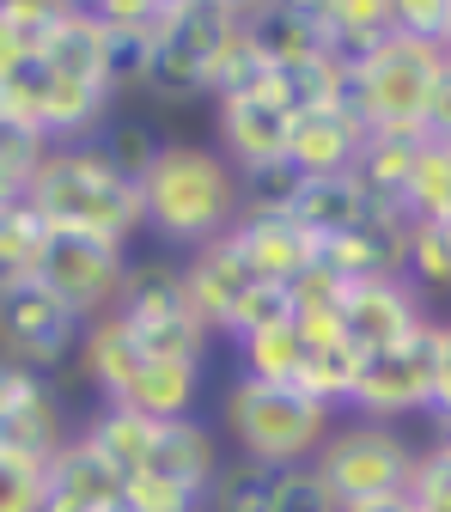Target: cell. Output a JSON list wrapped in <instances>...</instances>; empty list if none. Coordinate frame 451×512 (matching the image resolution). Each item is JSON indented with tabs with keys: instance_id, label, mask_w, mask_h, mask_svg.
<instances>
[{
	"instance_id": "cell-1",
	"label": "cell",
	"mask_w": 451,
	"mask_h": 512,
	"mask_svg": "<svg viewBox=\"0 0 451 512\" xmlns=\"http://www.w3.org/2000/svg\"><path fill=\"white\" fill-rule=\"evenodd\" d=\"M141 208H147V232L177 256L220 244L244 220L238 165L214 141H165L141 177Z\"/></svg>"
},
{
	"instance_id": "cell-2",
	"label": "cell",
	"mask_w": 451,
	"mask_h": 512,
	"mask_svg": "<svg viewBox=\"0 0 451 512\" xmlns=\"http://www.w3.org/2000/svg\"><path fill=\"white\" fill-rule=\"evenodd\" d=\"M25 202L49 232H86V238H110V244H128L135 232H147L141 183L122 177L92 141L49 147V159L25 183Z\"/></svg>"
},
{
	"instance_id": "cell-3",
	"label": "cell",
	"mask_w": 451,
	"mask_h": 512,
	"mask_svg": "<svg viewBox=\"0 0 451 512\" xmlns=\"http://www.w3.org/2000/svg\"><path fill=\"white\" fill-rule=\"evenodd\" d=\"M330 427H336V409L305 397L299 384L232 378L220 391V439L232 458H250V464H311Z\"/></svg>"
},
{
	"instance_id": "cell-4",
	"label": "cell",
	"mask_w": 451,
	"mask_h": 512,
	"mask_svg": "<svg viewBox=\"0 0 451 512\" xmlns=\"http://www.w3.org/2000/svg\"><path fill=\"white\" fill-rule=\"evenodd\" d=\"M445 49L421 43L409 31H391L360 68L342 74V110L366 128V135H415L421 141V110H427V86L439 74Z\"/></svg>"
},
{
	"instance_id": "cell-5",
	"label": "cell",
	"mask_w": 451,
	"mask_h": 512,
	"mask_svg": "<svg viewBox=\"0 0 451 512\" xmlns=\"http://www.w3.org/2000/svg\"><path fill=\"white\" fill-rule=\"evenodd\" d=\"M317 476L330 482L342 506H378V500H403L421 464V439H409L391 421H366V415H336L330 439L317 445Z\"/></svg>"
},
{
	"instance_id": "cell-6",
	"label": "cell",
	"mask_w": 451,
	"mask_h": 512,
	"mask_svg": "<svg viewBox=\"0 0 451 512\" xmlns=\"http://www.w3.org/2000/svg\"><path fill=\"white\" fill-rule=\"evenodd\" d=\"M116 317L128 324L135 348L147 360H208V324L189 311L183 293V263L177 256H147L128 269V287L116 299Z\"/></svg>"
},
{
	"instance_id": "cell-7",
	"label": "cell",
	"mask_w": 451,
	"mask_h": 512,
	"mask_svg": "<svg viewBox=\"0 0 451 512\" xmlns=\"http://www.w3.org/2000/svg\"><path fill=\"white\" fill-rule=\"evenodd\" d=\"M232 25V0H171L165 31L147 49V74L141 92L153 104H189V98H208V61L220 49Z\"/></svg>"
},
{
	"instance_id": "cell-8",
	"label": "cell",
	"mask_w": 451,
	"mask_h": 512,
	"mask_svg": "<svg viewBox=\"0 0 451 512\" xmlns=\"http://www.w3.org/2000/svg\"><path fill=\"white\" fill-rule=\"evenodd\" d=\"M128 269L135 256L128 244H110V238H86V232H49L43 238V256H37V281L68 305L80 324L116 311L122 287H128Z\"/></svg>"
},
{
	"instance_id": "cell-9",
	"label": "cell",
	"mask_w": 451,
	"mask_h": 512,
	"mask_svg": "<svg viewBox=\"0 0 451 512\" xmlns=\"http://www.w3.org/2000/svg\"><path fill=\"white\" fill-rule=\"evenodd\" d=\"M433 372H439V317H433L427 330L391 342V348L360 354V378H354L348 415L391 421V427H403V415H427Z\"/></svg>"
},
{
	"instance_id": "cell-10",
	"label": "cell",
	"mask_w": 451,
	"mask_h": 512,
	"mask_svg": "<svg viewBox=\"0 0 451 512\" xmlns=\"http://www.w3.org/2000/svg\"><path fill=\"white\" fill-rule=\"evenodd\" d=\"M80 336H86V324L37 275L0 287V354H7L13 366L55 378L61 366L80 354Z\"/></svg>"
},
{
	"instance_id": "cell-11",
	"label": "cell",
	"mask_w": 451,
	"mask_h": 512,
	"mask_svg": "<svg viewBox=\"0 0 451 512\" xmlns=\"http://www.w3.org/2000/svg\"><path fill=\"white\" fill-rule=\"evenodd\" d=\"M80 427H68V403L61 384L43 372H19L0 391V458H25V464H49L61 445Z\"/></svg>"
},
{
	"instance_id": "cell-12",
	"label": "cell",
	"mask_w": 451,
	"mask_h": 512,
	"mask_svg": "<svg viewBox=\"0 0 451 512\" xmlns=\"http://www.w3.org/2000/svg\"><path fill=\"white\" fill-rule=\"evenodd\" d=\"M433 305L409 287V275H372V281H348L342 293V336L360 348V354H378L415 330L433 324Z\"/></svg>"
},
{
	"instance_id": "cell-13",
	"label": "cell",
	"mask_w": 451,
	"mask_h": 512,
	"mask_svg": "<svg viewBox=\"0 0 451 512\" xmlns=\"http://www.w3.org/2000/svg\"><path fill=\"white\" fill-rule=\"evenodd\" d=\"M287 135H293V110H287L269 86L214 104V147H220L238 171L287 159Z\"/></svg>"
},
{
	"instance_id": "cell-14",
	"label": "cell",
	"mask_w": 451,
	"mask_h": 512,
	"mask_svg": "<svg viewBox=\"0 0 451 512\" xmlns=\"http://www.w3.org/2000/svg\"><path fill=\"white\" fill-rule=\"evenodd\" d=\"M244 31H250V43H256V55H263L269 74L305 68V61L330 55L317 0H256V7H244Z\"/></svg>"
},
{
	"instance_id": "cell-15",
	"label": "cell",
	"mask_w": 451,
	"mask_h": 512,
	"mask_svg": "<svg viewBox=\"0 0 451 512\" xmlns=\"http://www.w3.org/2000/svg\"><path fill=\"white\" fill-rule=\"evenodd\" d=\"M183 263V293H189V311L208 324V336H226L232 330V317L244 305V293L256 287V275L238 263V250L220 238V244H202V250H189L177 256Z\"/></svg>"
},
{
	"instance_id": "cell-16",
	"label": "cell",
	"mask_w": 451,
	"mask_h": 512,
	"mask_svg": "<svg viewBox=\"0 0 451 512\" xmlns=\"http://www.w3.org/2000/svg\"><path fill=\"white\" fill-rule=\"evenodd\" d=\"M43 512H122V476L80 433L43 464Z\"/></svg>"
},
{
	"instance_id": "cell-17",
	"label": "cell",
	"mask_w": 451,
	"mask_h": 512,
	"mask_svg": "<svg viewBox=\"0 0 451 512\" xmlns=\"http://www.w3.org/2000/svg\"><path fill=\"white\" fill-rule=\"evenodd\" d=\"M226 458H232V452H226L220 427H214V421H202V415H183V421H165V427H159L153 458H147V470H141V476L183 482L189 494H202V500H208V488H214V476H220V464H226Z\"/></svg>"
},
{
	"instance_id": "cell-18",
	"label": "cell",
	"mask_w": 451,
	"mask_h": 512,
	"mask_svg": "<svg viewBox=\"0 0 451 512\" xmlns=\"http://www.w3.org/2000/svg\"><path fill=\"white\" fill-rule=\"evenodd\" d=\"M409 220L391 214V208H372L348 238H330V244H317V256L342 275V281H372V275H403L409 263Z\"/></svg>"
},
{
	"instance_id": "cell-19",
	"label": "cell",
	"mask_w": 451,
	"mask_h": 512,
	"mask_svg": "<svg viewBox=\"0 0 451 512\" xmlns=\"http://www.w3.org/2000/svg\"><path fill=\"white\" fill-rule=\"evenodd\" d=\"M226 244L238 250V263H244L256 281H275V287H287L299 269L317 263V244H311L287 214H244V220L226 232Z\"/></svg>"
},
{
	"instance_id": "cell-20",
	"label": "cell",
	"mask_w": 451,
	"mask_h": 512,
	"mask_svg": "<svg viewBox=\"0 0 451 512\" xmlns=\"http://www.w3.org/2000/svg\"><path fill=\"white\" fill-rule=\"evenodd\" d=\"M360 147H366V128L342 104H324V110L293 116V135H287V159L305 177H342V171H354Z\"/></svg>"
},
{
	"instance_id": "cell-21",
	"label": "cell",
	"mask_w": 451,
	"mask_h": 512,
	"mask_svg": "<svg viewBox=\"0 0 451 512\" xmlns=\"http://www.w3.org/2000/svg\"><path fill=\"white\" fill-rule=\"evenodd\" d=\"M202 391H208V360H141V372L128 378L116 403L141 409L147 421H183L202 409Z\"/></svg>"
},
{
	"instance_id": "cell-22",
	"label": "cell",
	"mask_w": 451,
	"mask_h": 512,
	"mask_svg": "<svg viewBox=\"0 0 451 512\" xmlns=\"http://www.w3.org/2000/svg\"><path fill=\"white\" fill-rule=\"evenodd\" d=\"M104 49H110L104 19H98L92 7H74V0H68V13H61L55 31L37 43V61H43L49 74H61V80H86V86H104V92H110ZM110 98H116V92H110Z\"/></svg>"
},
{
	"instance_id": "cell-23",
	"label": "cell",
	"mask_w": 451,
	"mask_h": 512,
	"mask_svg": "<svg viewBox=\"0 0 451 512\" xmlns=\"http://www.w3.org/2000/svg\"><path fill=\"white\" fill-rule=\"evenodd\" d=\"M366 214H372V196L360 189L354 171H342V177H305V189H299V202H293L287 220L311 244H330V238H348Z\"/></svg>"
},
{
	"instance_id": "cell-24",
	"label": "cell",
	"mask_w": 451,
	"mask_h": 512,
	"mask_svg": "<svg viewBox=\"0 0 451 512\" xmlns=\"http://www.w3.org/2000/svg\"><path fill=\"white\" fill-rule=\"evenodd\" d=\"M80 372H86V384H92V397L98 403H116L122 391H128V378L141 372V348H135V336H128V324L116 311H104V317H92L86 324V336H80Z\"/></svg>"
},
{
	"instance_id": "cell-25",
	"label": "cell",
	"mask_w": 451,
	"mask_h": 512,
	"mask_svg": "<svg viewBox=\"0 0 451 512\" xmlns=\"http://www.w3.org/2000/svg\"><path fill=\"white\" fill-rule=\"evenodd\" d=\"M159 427L165 421H147L141 409H122V403H98L92 415H86V427H80V439L92 445V452L128 482V476H141L147 470V458H153V439H159Z\"/></svg>"
},
{
	"instance_id": "cell-26",
	"label": "cell",
	"mask_w": 451,
	"mask_h": 512,
	"mask_svg": "<svg viewBox=\"0 0 451 512\" xmlns=\"http://www.w3.org/2000/svg\"><path fill=\"white\" fill-rule=\"evenodd\" d=\"M317 19H324L330 55L342 68H360V61L397 31V0H317Z\"/></svg>"
},
{
	"instance_id": "cell-27",
	"label": "cell",
	"mask_w": 451,
	"mask_h": 512,
	"mask_svg": "<svg viewBox=\"0 0 451 512\" xmlns=\"http://www.w3.org/2000/svg\"><path fill=\"white\" fill-rule=\"evenodd\" d=\"M421 159V141L415 135H366L360 159H354V177L372 196V208H403V189H409V171Z\"/></svg>"
},
{
	"instance_id": "cell-28",
	"label": "cell",
	"mask_w": 451,
	"mask_h": 512,
	"mask_svg": "<svg viewBox=\"0 0 451 512\" xmlns=\"http://www.w3.org/2000/svg\"><path fill=\"white\" fill-rule=\"evenodd\" d=\"M238 354V378H256V384H299V366H305V336L299 324H269L256 336H238L232 342Z\"/></svg>"
},
{
	"instance_id": "cell-29",
	"label": "cell",
	"mask_w": 451,
	"mask_h": 512,
	"mask_svg": "<svg viewBox=\"0 0 451 512\" xmlns=\"http://www.w3.org/2000/svg\"><path fill=\"white\" fill-rule=\"evenodd\" d=\"M263 86H269V68H263V55H256L250 31H244V7L232 0V25H226L220 49L208 61V98L220 104V98H244V92H263Z\"/></svg>"
},
{
	"instance_id": "cell-30",
	"label": "cell",
	"mask_w": 451,
	"mask_h": 512,
	"mask_svg": "<svg viewBox=\"0 0 451 512\" xmlns=\"http://www.w3.org/2000/svg\"><path fill=\"white\" fill-rule=\"evenodd\" d=\"M397 214L409 226H445L451 220V147L421 141V159L409 171V189H403V208Z\"/></svg>"
},
{
	"instance_id": "cell-31",
	"label": "cell",
	"mask_w": 451,
	"mask_h": 512,
	"mask_svg": "<svg viewBox=\"0 0 451 512\" xmlns=\"http://www.w3.org/2000/svg\"><path fill=\"white\" fill-rule=\"evenodd\" d=\"M354 378H360V348L354 342H336V348H305V366H299V391L317 397L324 409H348L354 397Z\"/></svg>"
},
{
	"instance_id": "cell-32",
	"label": "cell",
	"mask_w": 451,
	"mask_h": 512,
	"mask_svg": "<svg viewBox=\"0 0 451 512\" xmlns=\"http://www.w3.org/2000/svg\"><path fill=\"white\" fill-rule=\"evenodd\" d=\"M92 147H98L122 177H135V183H141L165 141L153 135V122H147V116H116V110H110V116H104V128L92 135Z\"/></svg>"
},
{
	"instance_id": "cell-33",
	"label": "cell",
	"mask_w": 451,
	"mask_h": 512,
	"mask_svg": "<svg viewBox=\"0 0 451 512\" xmlns=\"http://www.w3.org/2000/svg\"><path fill=\"white\" fill-rule=\"evenodd\" d=\"M275 470H281V464L226 458V464H220V476H214V488H208V512H269Z\"/></svg>"
},
{
	"instance_id": "cell-34",
	"label": "cell",
	"mask_w": 451,
	"mask_h": 512,
	"mask_svg": "<svg viewBox=\"0 0 451 512\" xmlns=\"http://www.w3.org/2000/svg\"><path fill=\"white\" fill-rule=\"evenodd\" d=\"M43 238H49V226L31 214V202H19V208L0 214V287H13V281H31V275H37Z\"/></svg>"
},
{
	"instance_id": "cell-35",
	"label": "cell",
	"mask_w": 451,
	"mask_h": 512,
	"mask_svg": "<svg viewBox=\"0 0 451 512\" xmlns=\"http://www.w3.org/2000/svg\"><path fill=\"white\" fill-rule=\"evenodd\" d=\"M403 275H409V287L427 305L451 299V250H445V232L439 226H415L409 232V263H403Z\"/></svg>"
},
{
	"instance_id": "cell-36",
	"label": "cell",
	"mask_w": 451,
	"mask_h": 512,
	"mask_svg": "<svg viewBox=\"0 0 451 512\" xmlns=\"http://www.w3.org/2000/svg\"><path fill=\"white\" fill-rule=\"evenodd\" d=\"M238 183H244V214H293L299 189H305V171L293 159H275V165L238 171Z\"/></svg>"
},
{
	"instance_id": "cell-37",
	"label": "cell",
	"mask_w": 451,
	"mask_h": 512,
	"mask_svg": "<svg viewBox=\"0 0 451 512\" xmlns=\"http://www.w3.org/2000/svg\"><path fill=\"white\" fill-rule=\"evenodd\" d=\"M269 512H342V500L330 494L324 476H317V464H281L275 470Z\"/></svg>"
},
{
	"instance_id": "cell-38",
	"label": "cell",
	"mask_w": 451,
	"mask_h": 512,
	"mask_svg": "<svg viewBox=\"0 0 451 512\" xmlns=\"http://www.w3.org/2000/svg\"><path fill=\"white\" fill-rule=\"evenodd\" d=\"M122 512H208V500L189 494L183 482H165V476H128L122 482Z\"/></svg>"
},
{
	"instance_id": "cell-39",
	"label": "cell",
	"mask_w": 451,
	"mask_h": 512,
	"mask_svg": "<svg viewBox=\"0 0 451 512\" xmlns=\"http://www.w3.org/2000/svg\"><path fill=\"white\" fill-rule=\"evenodd\" d=\"M43 159H49V141L37 135L31 122H19V116H7V110H0V171H7V177H19V183H31Z\"/></svg>"
},
{
	"instance_id": "cell-40",
	"label": "cell",
	"mask_w": 451,
	"mask_h": 512,
	"mask_svg": "<svg viewBox=\"0 0 451 512\" xmlns=\"http://www.w3.org/2000/svg\"><path fill=\"white\" fill-rule=\"evenodd\" d=\"M287 317H293V299H287V287H275V281H256V287L244 293L238 317H232L226 342H238V336H256V330H269V324H287Z\"/></svg>"
},
{
	"instance_id": "cell-41",
	"label": "cell",
	"mask_w": 451,
	"mask_h": 512,
	"mask_svg": "<svg viewBox=\"0 0 451 512\" xmlns=\"http://www.w3.org/2000/svg\"><path fill=\"white\" fill-rule=\"evenodd\" d=\"M0 512H43V464L0 458Z\"/></svg>"
},
{
	"instance_id": "cell-42",
	"label": "cell",
	"mask_w": 451,
	"mask_h": 512,
	"mask_svg": "<svg viewBox=\"0 0 451 512\" xmlns=\"http://www.w3.org/2000/svg\"><path fill=\"white\" fill-rule=\"evenodd\" d=\"M61 13H68V0H0V19H7L31 49L55 31V19H61Z\"/></svg>"
},
{
	"instance_id": "cell-43",
	"label": "cell",
	"mask_w": 451,
	"mask_h": 512,
	"mask_svg": "<svg viewBox=\"0 0 451 512\" xmlns=\"http://www.w3.org/2000/svg\"><path fill=\"white\" fill-rule=\"evenodd\" d=\"M445 25H451V0H397V31L421 43H445Z\"/></svg>"
},
{
	"instance_id": "cell-44",
	"label": "cell",
	"mask_w": 451,
	"mask_h": 512,
	"mask_svg": "<svg viewBox=\"0 0 451 512\" xmlns=\"http://www.w3.org/2000/svg\"><path fill=\"white\" fill-rule=\"evenodd\" d=\"M421 141H439V147H451V55L439 61V74H433V86H427Z\"/></svg>"
},
{
	"instance_id": "cell-45",
	"label": "cell",
	"mask_w": 451,
	"mask_h": 512,
	"mask_svg": "<svg viewBox=\"0 0 451 512\" xmlns=\"http://www.w3.org/2000/svg\"><path fill=\"white\" fill-rule=\"evenodd\" d=\"M409 512H451V476L421 452L415 482H409Z\"/></svg>"
},
{
	"instance_id": "cell-46",
	"label": "cell",
	"mask_w": 451,
	"mask_h": 512,
	"mask_svg": "<svg viewBox=\"0 0 451 512\" xmlns=\"http://www.w3.org/2000/svg\"><path fill=\"white\" fill-rule=\"evenodd\" d=\"M427 427H451V317H439V372L427 397Z\"/></svg>"
},
{
	"instance_id": "cell-47",
	"label": "cell",
	"mask_w": 451,
	"mask_h": 512,
	"mask_svg": "<svg viewBox=\"0 0 451 512\" xmlns=\"http://www.w3.org/2000/svg\"><path fill=\"white\" fill-rule=\"evenodd\" d=\"M31 55H37V49H31V43H25V37H19V31L7 25V19H0V80H7L13 68H25Z\"/></svg>"
},
{
	"instance_id": "cell-48",
	"label": "cell",
	"mask_w": 451,
	"mask_h": 512,
	"mask_svg": "<svg viewBox=\"0 0 451 512\" xmlns=\"http://www.w3.org/2000/svg\"><path fill=\"white\" fill-rule=\"evenodd\" d=\"M421 452H427V458H433V464H439V470L451 476V427H433V439L421 445Z\"/></svg>"
},
{
	"instance_id": "cell-49",
	"label": "cell",
	"mask_w": 451,
	"mask_h": 512,
	"mask_svg": "<svg viewBox=\"0 0 451 512\" xmlns=\"http://www.w3.org/2000/svg\"><path fill=\"white\" fill-rule=\"evenodd\" d=\"M19 202H25V183L0 171V214H7V208H19Z\"/></svg>"
},
{
	"instance_id": "cell-50",
	"label": "cell",
	"mask_w": 451,
	"mask_h": 512,
	"mask_svg": "<svg viewBox=\"0 0 451 512\" xmlns=\"http://www.w3.org/2000/svg\"><path fill=\"white\" fill-rule=\"evenodd\" d=\"M342 512H409V494L403 500H378V506H342Z\"/></svg>"
},
{
	"instance_id": "cell-51",
	"label": "cell",
	"mask_w": 451,
	"mask_h": 512,
	"mask_svg": "<svg viewBox=\"0 0 451 512\" xmlns=\"http://www.w3.org/2000/svg\"><path fill=\"white\" fill-rule=\"evenodd\" d=\"M439 232H445V250H451V220H445V226H439Z\"/></svg>"
},
{
	"instance_id": "cell-52",
	"label": "cell",
	"mask_w": 451,
	"mask_h": 512,
	"mask_svg": "<svg viewBox=\"0 0 451 512\" xmlns=\"http://www.w3.org/2000/svg\"><path fill=\"white\" fill-rule=\"evenodd\" d=\"M439 49H445V55H451V25H445V43H439Z\"/></svg>"
}]
</instances>
